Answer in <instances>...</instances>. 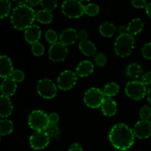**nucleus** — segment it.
Masks as SVG:
<instances>
[{
  "label": "nucleus",
  "mask_w": 151,
  "mask_h": 151,
  "mask_svg": "<svg viewBox=\"0 0 151 151\" xmlns=\"http://www.w3.org/2000/svg\"><path fill=\"white\" fill-rule=\"evenodd\" d=\"M125 94L134 100H140L145 97L147 94L146 86L142 81H133L128 82L125 86Z\"/></svg>",
  "instance_id": "obj_7"
},
{
  "label": "nucleus",
  "mask_w": 151,
  "mask_h": 151,
  "mask_svg": "<svg viewBox=\"0 0 151 151\" xmlns=\"http://www.w3.org/2000/svg\"><path fill=\"white\" fill-rule=\"evenodd\" d=\"M134 131L128 125L123 123L115 125L109 133V141L116 149L127 150L134 143Z\"/></svg>",
  "instance_id": "obj_1"
},
{
  "label": "nucleus",
  "mask_w": 151,
  "mask_h": 151,
  "mask_svg": "<svg viewBox=\"0 0 151 151\" xmlns=\"http://www.w3.org/2000/svg\"><path fill=\"white\" fill-rule=\"evenodd\" d=\"M94 61L97 66H100V67H103L107 63V58H106V55L104 53H97L96 54L95 58H94Z\"/></svg>",
  "instance_id": "obj_33"
},
{
  "label": "nucleus",
  "mask_w": 151,
  "mask_h": 151,
  "mask_svg": "<svg viewBox=\"0 0 151 151\" xmlns=\"http://www.w3.org/2000/svg\"><path fill=\"white\" fill-rule=\"evenodd\" d=\"M142 83L145 86L151 85V72H148L142 77Z\"/></svg>",
  "instance_id": "obj_39"
},
{
  "label": "nucleus",
  "mask_w": 151,
  "mask_h": 151,
  "mask_svg": "<svg viewBox=\"0 0 151 151\" xmlns=\"http://www.w3.org/2000/svg\"><path fill=\"white\" fill-rule=\"evenodd\" d=\"M84 103L91 109H97L101 107L105 98L103 91L100 88H91L86 91L84 94Z\"/></svg>",
  "instance_id": "obj_6"
},
{
  "label": "nucleus",
  "mask_w": 151,
  "mask_h": 151,
  "mask_svg": "<svg viewBox=\"0 0 151 151\" xmlns=\"http://www.w3.org/2000/svg\"><path fill=\"white\" fill-rule=\"evenodd\" d=\"M150 122H151V119H150Z\"/></svg>",
  "instance_id": "obj_46"
},
{
  "label": "nucleus",
  "mask_w": 151,
  "mask_h": 151,
  "mask_svg": "<svg viewBox=\"0 0 151 151\" xmlns=\"http://www.w3.org/2000/svg\"><path fill=\"white\" fill-rule=\"evenodd\" d=\"M41 1H38V0H29V1H28L29 6H30L31 7L38 6V4H41Z\"/></svg>",
  "instance_id": "obj_43"
},
{
  "label": "nucleus",
  "mask_w": 151,
  "mask_h": 151,
  "mask_svg": "<svg viewBox=\"0 0 151 151\" xmlns=\"http://www.w3.org/2000/svg\"><path fill=\"white\" fill-rule=\"evenodd\" d=\"M14 72L11 60L6 55L0 57V76L2 78H10Z\"/></svg>",
  "instance_id": "obj_13"
},
{
  "label": "nucleus",
  "mask_w": 151,
  "mask_h": 151,
  "mask_svg": "<svg viewBox=\"0 0 151 151\" xmlns=\"http://www.w3.org/2000/svg\"><path fill=\"white\" fill-rule=\"evenodd\" d=\"M100 12V7L94 3H90L85 6V13L88 16H95Z\"/></svg>",
  "instance_id": "obj_28"
},
{
  "label": "nucleus",
  "mask_w": 151,
  "mask_h": 151,
  "mask_svg": "<svg viewBox=\"0 0 151 151\" xmlns=\"http://www.w3.org/2000/svg\"><path fill=\"white\" fill-rule=\"evenodd\" d=\"M28 124L35 131H44L49 126L48 115L41 110L31 112L28 117Z\"/></svg>",
  "instance_id": "obj_4"
},
{
  "label": "nucleus",
  "mask_w": 151,
  "mask_h": 151,
  "mask_svg": "<svg viewBox=\"0 0 151 151\" xmlns=\"http://www.w3.org/2000/svg\"><path fill=\"white\" fill-rule=\"evenodd\" d=\"M78 81L77 74L71 70H65L60 74L57 80L58 86L63 91L73 88Z\"/></svg>",
  "instance_id": "obj_8"
},
{
  "label": "nucleus",
  "mask_w": 151,
  "mask_h": 151,
  "mask_svg": "<svg viewBox=\"0 0 151 151\" xmlns=\"http://www.w3.org/2000/svg\"><path fill=\"white\" fill-rule=\"evenodd\" d=\"M131 3L136 8H144V7L146 8L147 5V3L145 0H133Z\"/></svg>",
  "instance_id": "obj_38"
},
{
  "label": "nucleus",
  "mask_w": 151,
  "mask_h": 151,
  "mask_svg": "<svg viewBox=\"0 0 151 151\" xmlns=\"http://www.w3.org/2000/svg\"><path fill=\"white\" fill-rule=\"evenodd\" d=\"M32 52L34 55L41 56L44 53V47L42 44L38 42L32 45Z\"/></svg>",
  "instance_id": "obj_34"
},
{
  "label": "nucleus",
  "mask_w": 151,
  "mask_h": 151,
  "mask_svg": "<svg viewBox=\"0 0 151 151\" xmlns=\"http://www.w3.org/2000/svg\"><path fill=\"white\" fill-rule=\"evenodd\" d=\"M68 55V49L66 45L61 42L52 44L49 50V57L54 62H60L64 60Z\"/></svg>",
  "instance_id": "obj_11"
},
{
  "label": "nucleus",
  "mask_w": 151,
  "mask_h": 151,
  "mask_svg": "<svg viewBox=\"0 0 151 151\" xmlns=\"http://www.w3.org/2000/svg\"><path fill=\"white\" fill-rule=\"evenodd\" d=\"M100 32L103 36L111 38L116 32V27L111 22H104L100 26Z\"/></svg>",
  "instance_id": "obj_23"
},
{
  "label": "nucleus",
  "mask_w": 151,
  "mask_h": 151,
  "mask_svg": "<svg viewBox=\"0 0 151 151\" xmlns=\"http://www.w3.org/2000/svg\"><path fill=\"white\" fill-rule=\"evenodd\" d=\"M142 68L138 63H133L128 65L126 68V75L133 80H137L142 74Z\"/></svg>",
  "instance_id": "obj_22"
},
{
  "label": "nucleus",
  "mask_w": 151,
  "mask_h": 151,
  "mask_svg": "<svg viewBox=\"0 0 151 151\" xmlns=\"http://www.w3.org/2000/svg\"><path fill=\"white\" fill-rule=\"evenodd\" d=\"M147 100L151 106V88H149V90L147 91Z\"/></svg>",
  "instance_id": "obj_45"
},
{
  "label": "nucleus",
  "mask_w": 151,
  "mask_h": 151,
  "mask_svg": "<svg viewBox=\"0 0 151 151\" xmlns=\"http://www.w3.org/2000/svg\"><path fill=\"white\" fill-rule=\"evenodd\" d=\"M53 16L51 12L46 10H38L35 14V19L41 24H50L52 21Z\"/></svg>",
  "instance_id": "obj_24"
},
{
  "label": "nucleus",
  "mask_w": 151,
  "mask_h": 151,
  "mask_svg": "<svg viewBox=\"0 0 151 151\" xmlns=\"http://www.w3.org/2000/svg\"><path fill=\"white\" fill-rule=\"evenodd\" d=\"M69 151H83V150L82 146L78 143H73L71 145L70 147H69Z\"/></svg>",
  "instance_id": "obj_40"
},
{
  "label": "nucleus",
  "mask_w": 151,
  "mask_h": 151,
  "mask_svg": "<svg viewBox=\"0 0 151 151\" xmlns=\"http://www.w3.org/2000/svg\"><path fill=\"white\" fill-rule=\"evenodd\" d=\"M59 119H60V116L55 112H52L50 113L48 115V121H49V125H57Z\"/></svg>",
  "instance_id": "obj_37"
},
{
  "label": "nucleus",
  "mask_w": 151,
  "mask_h": 151,
  "mask_svg": "<svg viewBox=\"0 0 151 151\" xmlns=\"http://www.w3.org/2000/svg\"><path fill=\"white\" fill-rule=\"evenodd\" d=\"M142 54L143 57L148 60H151V42L147 43L142 49Z\"/></svg>",
  "instance_id": "obj_36"
},
{
  "label": "nucleus",
  "mask_w": 151,
  "mask_h": 151,
  "mask_svg": "<svg viewBox=\"0 0 151 151\" xmlns=\"http://www.w3.org/2000/svg\"><path fill=\"white\" fill-rule=\"evenodd\" d=\"M50 140L45 131H35L29 138V145L34 150H42L48 146Z\"/></svg>",
  "instance_id": "obj_10"
},
{
  "label": "nucleus",
  "mask_w": 151,
  "mask_h": 151,
  "mask_svg": "<svg viewBox=\"0 0 151 151\" xmlns=\"http://www.w3.org/2000/svg\"><path fill=\"white\" fill-rule=\"evenodd\" d=\"M128 34L131 35H136L142 32L144 28V22L141 19H134L128 24Z\"/></svg>",
  "instance_id": "obj_21"
},
{
  "label": "nucleus",
  "mask_w": 151,
  "mask_h": 151,
  "mask_svg": "<svg viewBox=\"0 0 151 151\" xmlns=\"http://www.w3.org/2000/svg\"><path fill=\"white\" fill-rule=\"evenodd\" d=\"M134 136L140 139H144L151 136V122L149 120H140L134 125L133 129Z\"/></svg>",
  "instance_id": "obj_12"
},
{
  "label": "nucleus",
  "mask_w": 151,
  "mask_h": 151,
  "mask_svg": "<svg viewBox=\"0 0 151 151\" xmlns=\"http://www.w3.org/2000/svg\"><path fill=\"white\" fill-rule=\"evenodd\" d=\"M145 10H146V13L147 14V16H148L151 19V2L149 3V4H147Z\"/></svg>",
  "instance_id": "obj_44"
},
{
  "label": "nucleus",
  "mask_w": 151,
  "mask_h": 151,
  "mask_svg": "<svg viewBox=\"0 0 151 151\" xmlns=\"http://www.w3.org/2000/svg\"><path fill=\"white\" fill-rule=\"evenodd\" d=\"M16 88H17L16 83L11 78H5L1 83V91L2 95L9 97L15 94Z\"/></svg>",
  "instance_id": "obj_16"
},
{
  "label": "nucleus",
  "mask_w": 151,
  "mask_h": 151,
  "mask_svg": "<svg viewBox=\"0 0 151 151\" xmlns=\"http://www.w3.org/2000/svg\"><path fill=\"white\" fill-rule=\"evenodd\" d=\"M118 31H119V35H125V34H128V27L124 26V25H122L119 27L118 29Z\"/></svg>",
  "instance_id": "obj_42"
},
{
  "label": "nucleus",
  "mask_w": 151,
  "mask_h": 151,
  "mask_svg": "<svg viewBox=\"0 0 151 151\" xmlns=\"http://www.w3.org/2000/svg\"><path fill=\"white\" fill-rule=\"evenodd\" d=\"M78 38V33L76 29L68 28L61 32L60 35V42L64 45H72L75 44Z\"/></svg>",
  "instance_id": "obj_15"
},
{
  "label": "nucleus",
  "mask_w": 151,
  "mask_h": 151,
  "mask_svg": "<svg viewBox=\"0 0 151 151\" xmlns=\"http://www.w3.org/2000/svg\"><path fill=\"white\" fill-rule=\"evenodd\" d=\"M13 104L8 97L1 95L0 97V116L1 117H7L13 112Z\"/></svg>",
  "instance_id": "obj_17"
},
{
  "label": "nucleus",
  "mask_w": 151,
  "mask_h": 151,
  "mask_svg": "<svg viewBox=\"0 0 151 151\" xmlns=\"http://www.w3.org/2000/svg\"><path fill=\"white\" fill-rule=\"evenodd\" d=\"M35 14L33 9L27 4L18 5L13 10L11 15V24L15 29L24 30L32 25L35 19Z\"/></svg>",
  "instance_id": "obj_2"
},
{
  "label": "nucleus",
  "mask_w": 151,
  "mask_h": 151,
  "mask_svg": "<svg viewBox=\"0 0 151 151\" xmlns=\"http://www.w3.org/2000/svg\"><path fill=\"white\" fill-rule=\"evenodd\" d=\"M41 35V30L38 25L32 24L25 29L24 38L29 44H32L38 43Z\"/></svg>",
  "instance_id": "obj_14"
},
{
  "label": "nucleus",
  "mask_w": 151,
  "mask_h": 151,
  "mask_svg": "<svg viewBox=\"0 0 151 151\" xmlns=\"http://www.w3.org/2000/svg\"><path fill=\"white\" fill-rule=\"evenodd\" d=\"M41 5L44 8V10L52 12L57 7L58 1L55 0H52V1L44 0V1H41Z\"/></svg>",
  "instance_id": "obj_30"
},
{
  "label": "nucleus",
  "mask_w": 151,
  "mask_h": 151,
  "mask_svg": "<svg viewBox=\"0 0 151 151\" xmlns=\"http://www.w3.org/2000/svg\"><path fill=\"white\" fill-rule=\"evenodd\" d=\"M11 9V4L8 0L0 1V17L1 19H4L9 15Z\"/></svg>",
  "instance_id": "obj_27"
},
{
  "label": "nucleus",
  "mask_w": 151,
  "mask_h": 151,
  "mask_svg": "<svg viewBox=\"0 0 151 151\" xmlns=\"http://www.w3.org/2000/svg\"><path fill=\"white\" fill-rule=\"evenodd\" d=\"M94 71V65L89 60H83L78 64L76 68L77 75L82 78L88 77Z\"/></svg>",
  "instance_id": "obj_18"
},
{
  "label": "nucleus",
  "mask_w": 151,
  "mask_h": 151,
  "mask_svg": "<svg viewBox=\"0 0 151 151\" xmlns=\"http://www.w3.org/2000/svg\"><path fill=\"white\" fill-rule=\"evenodd\" d=\"M37 91L40 96L45 99H52L57 94V87L49 79H42L37 84Z\"/></svg>",
  "instance_id": "obj_9"
},
{
  "label": "nucleus",
  "mask_w": 151,
  "mask_h": 151,
  "mask_svg": "<svg viewBox=\"0 0 151 151\" xmlns=\"http://www.w3.org/2000/svg\"><path fill=\"white\" fill-rule=\"evenodd\" d=\"M44 131L47 133L50 138L55 139L60 135V129L57 125H49Z\"/></svg>",
  "instance_id": "obj_29"
},
{
  "label": "nucleus",
  "mask_w": 151,
  "mask_h": 151,
  "mask_svg": "<svg viewBox=\"0 0 151 151\" xmlns=\"http://www.w3.org/2000/svg\"><path fill=\"white\" fill-rule=\"evenodd\" d=\"M10 78L16 83H21L24 79V74L22 71L16 69V70H14Z\"/></svg>",
  "instance_id": "obj_35"
},
{
  "label": "nucleus",
  "mask_w": 151,
  "mask_h": 151,
  "mask_svg": "<svg viewBox=\"0 0 151 151\" xmlns=\"http://www.w3.org/2000/svg\"><path fill=\"white\" fill-rule=\"evenodd\" d=\"M78 38L81 39V41H86L87 38H88V32L85 29H81L78 33Z\"/></svg>",
  "instance_id": "obj_41"
},
{
  "label": "nucleus",
  "mask_w": 151,
  "mask_h": 151,
  "mask_svg": "<svg viewBox=\"0 0 151 151\" xmlns=\"http://www.w3.org/2000/svg\"><path fill=\"white\" fill-rule=\"evenodd\" d=\"M135 39L130 34L119 35L114 43V50L118 55L127 57L132 53L134 48Z\"/></svg>",
  "instance_id": "obj_3"
},
{
  "label": "nucleus",
  "mask_w": 151,
  "mask_h": 151,
  "mask_svg": "<svg viewBox=\"0 0 151 151\" xmlns=\"http://www.w3.org/2000/svg\"><path fill=\"white\" fill-rule=\"evenodd\" d=\"M139 116L141 120H149L151 117V109L149 106H144L139 111Z\"/></svg>",
  "instance_id": "obj_32"
},
{
  "label": "nucleus",
  "mask_w": 151,
  "mask_h": 151,
  "mask_svg": "<svg viewBox=\"0 0 151 151\" xmlns=\"http://www.w3.org/2000/svg\"><path fill=\"white\" fill-rule=\"evenodd\" d=\"M119 91V86L117 83L114 82H111L108 83L105 86L104 90H103V94L108 98L114 97L116 94H118Z\"/></svg>",
  "instance_id": "obj_25"
},
{
  "label": "nucleus",
  "mask_w": 151,
  "mask_h": 151,
  "mask_svg": "<svg viewBox=\"0 0 151 151\" xmlns=\"http://www.w3.org/2000/svg\"><path fill=\"white\" fill-rule=\"evenodd\" d=\"M61 10L63 15L69 19H78L85 13V6L77 0H67L62 4Z\"/></svg>",
  "instance_id": "obj_5"
},
{
  "label": "nucleus",
  "mask_w": 151,
  "mask_h": 151,
  "mask_svg": "<svg viewBox=\"0 0 151 151\" xmlns=\"http://www.w3.org/2000/svg\"><path fill=\"white\" fill-rule=\"evenodd\" d=\"M79 49L83 54L88 57L94 55L97 52V48H96L95 45L88 40L80 41Z\"/></svg>",
  "instance_id": "obj_20"
},
{
  "label": "nucleus",
  "mask_w": 151,
  "mask_h": 151,
  "mask_svg": "<svg viewBox=\"0 0 151 151\" xmlns=\"http://www.w3.org/2000/svg\"><path fill=\"white\" fill-rule=\"evenodd\" d=\"M102 112L107 116H112L116 114L117 106L114 100L111 98H106L101 106Z\"/></svg>",
  "instance_id": "obj_19"
},
{
  "label": "nucleus",
  "mask_w": 151,
  "mask_h": 151,
  "mask_svg": "<svg viewBox=\"0 0 151 151\" xmlns=\"http://www.w3.org/2000/svg\"><path fill=\"white\" fill-rule=\"evenodd\" d=\"M13 130V124L9 119H1L0 121V134L6 136L12 133Z\"/></svg>",
  "instance_id": "obj_26"
},
{
  "label": "nucleus",
  "mask_w": 151,
  "mask_h": 151,
  "mask_svg": "<svg viewBox=\"0 0 151 151\" xmlns=\"http://www.w3.org/2000/svg\"><path fill=\"white\" fill-rule=\"evenodd\" d=\"M45 38L50 44H52V45L55 44V43L58 42V41L57 33H56L55 31L53 30V29H48V30L46 32Z\"/></svg>",
  "instance_id": "obj_31"
}]
</instances>
